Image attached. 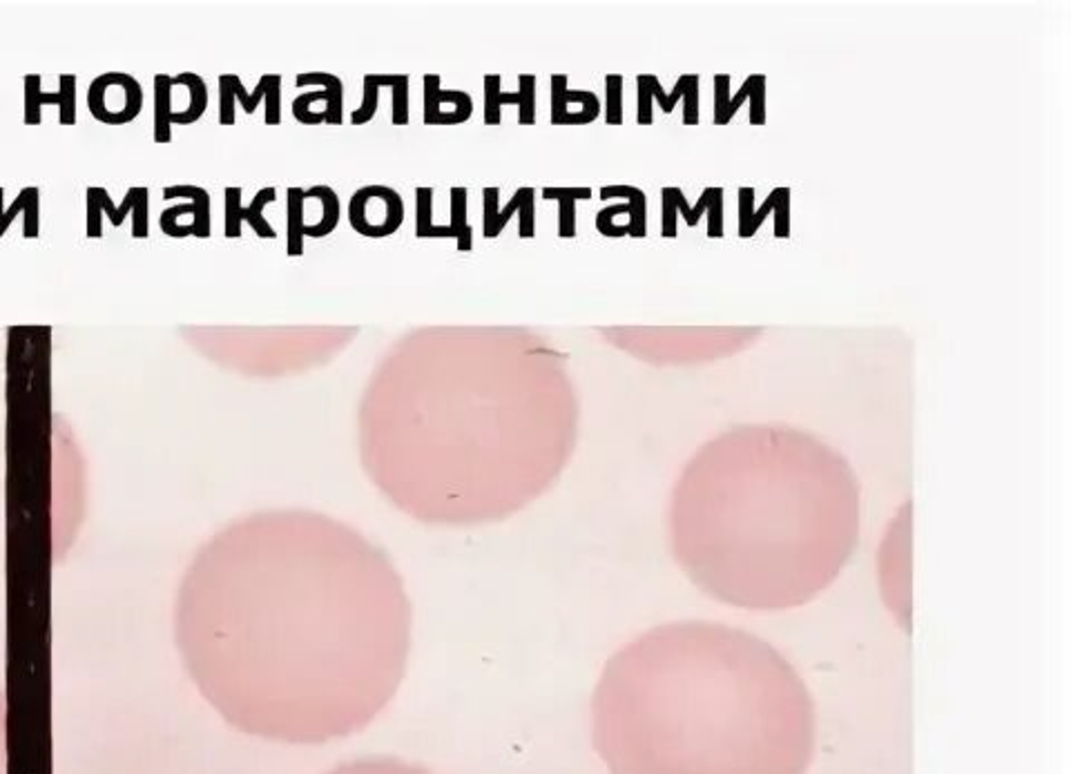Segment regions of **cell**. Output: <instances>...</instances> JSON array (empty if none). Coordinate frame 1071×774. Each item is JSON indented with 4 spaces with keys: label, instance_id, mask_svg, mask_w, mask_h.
Segmentation results:
<instances>
[{
    "label": "cell",
    "instance_id": "1",
    "mask_svg": "<svg viewBox=\"0 0 1071 774\" xmlns=\"http://www.w3.org/2000/svg\"><path fill=\"white\" fill-rule=\"evenodd\" d=\"M175 640L232 728L315 745L364 730L395 697L412 603L391 558L355 530L315 513H259L195 554Z\"/></svg>",
    "mask_w": 1071,
    "mask_h": 774
},
{
    "label": "cell",
    "instance_id": "2",
    "mask_svg": "<svg viewBox=\"0 0 1071 774\" xmlns=\"http://www.w3.org/2000/svg\"><path fill=\"white\" fill-rule=\"evenodd\" d=\"M592 730L610 774H807L818 719L807 683L770 642L684 620L607 661Z\"/></svg>",
    "mask_w": 1071,
    "mask_h": 774
},
{
    "label": "cell",
    "instance_id": "3",
    "mask_svg": "<svg viewBox=\"0 0 1071 774\" xmlns=\"http://www.w3.org/2000/svg\"><path fill=\"white\" fill-rule=\"evenodd\" d=\"M673 552L708 596L741 609H792L833 585L860 532L840 460L792 436L721 440L677 491Z\"/></svg>",
    "mask_w": 1071,
    "mask_h": 774
},
{
    "label": "cell",
    "instance_id": "4",
    "mask_svg": "<svg viewBox=\"0 0 1071 774\" xmlns=\"http://www.w3.org/2000/svg\"><path fill=\"white\" fill-rule=\"evenodd\" d=\"M87 221L85 232L90 239L103 237V215L114 228H121L125 217H132V237L146 239L150 234V190L146 186H132L123 201L116 206L103 186H92L85 192Z\"/></svg>",
    "mask_w": 1071,
    "mask_h": 774
},
{
    "label": "cell",
    "instance_id": "5",
    "mask_svg": "<svg viewBox=\"0 0 1071 774\" xmlns=\"http://www.w3.org/2000/svg\"><path fill=\"white\" fill-rule=\"evenodd\" d=\"M90 114L107 125H125L144 109V87L132 74L105 72L87 87Z\"/></svg>",
    "mask_w": 1071,
    "mask_h": 774
},
{
    "label": "cell",
    "instance_id": "6",
    "mask_svg": "<svg viewBox=\"0 0 1071 774\" xmlns=\"http://www.w3.org/2000/svg\"><path fill=\"white\" fill-rule=\"evenodd\" d=\"M349 221L362 237H391L405 221V201L388 186H364L351 197Z\"/></svg>",
    "mask_w": 1071,
    "mask_h": 774
},
{
    "label": "cell",
    "instance_id": "7",
    "mask_svg": "<svg viewBox=\"0 0 1071 774\" xmlns=\"http://www.w3.org/2000/svg\"><path fill=\"white\" fill-rule=\"evenodd\" d=\"M266 101V125L282 123V76L263 74L254 90L248 94L237 74L219 76V123L235 125V103H241L246 114H254L259 101Z\"/></svg>",
    "mask_w": 1071,
    "mask_h": 774
},
{
    "label": "cell",
    "instance_id": "8",
    "mask_svg": "<svg viewBox=\"0 0 1071 774\" xmlns=\"http://www.w3.org/2000/svg\"><path fill=\"white\" fill-rule=\"evenodd\" d=\"M164 199H188V203L170 206L162 212V232L173 239L210 237V195L201 186H166Z\"/></svg>",
    "mask_w": 1071,
    "mask_h": 774
},
{
    "label": "cell",
    "instance_id": "9",
    "mask_svg": "<svg viewBox=\"0 0 1071 774\" xmlns=\"http://www.w3.org/2000/svg\"><path fill=\"white\" fill-rule=\"evenodd\" d=\"M322 85L318 92H306L293 101V116L304 125H318L322 121L331 125H342L344 121V83L340 76L329 72H304L298 74L295 85Z\"/></svg>",
    "mask_w": 1071,
    "mask_h": 774
},
{
    "label": "cell",
    "instance_id": "10",
    "mask_svg": "<svg viewBox=\"0 0 1071 774\" xmlns=\"http://www.w3.org/2000/svg\"><path fill=\"white\" fill-rule=\"evenodd\" d=\"M627 199V203L607 206L596 215V228L605 237H645L647 234V197L636 186H603L601 199Z\"/></svg>",
    "mask_w": 1071,
    "mask_h": 774
},
{
    "label": "cell",
    "instance_id": "11",
    "mask_svg": "<svg viewBox=\"0 0 1071 774\" xmlns=\"http://www.w3.org/2000/svg\"><path fill=\"white\" fill-rule=\"evenodd\" d=\"M500 188L498 186H487L482 190V234L487 239H496L502 234L505 226L509 219L518 212V234L520 239H531L536 234V190L531 186H520L509 203L500 208Z\"/></svg>",
    "mask_w": 1071,
    "mask_h": 774
},
{
    "label": "cell",
    "instance_id": "12",
    "mask_svg": "<svg viewBox=\"0 0 1071 774\" xmlns=\"http://www.w3.org/2000/svg\"><path fill=\"white\" fill-rule=\"evenodd\" d=\"M278 199V190L273 186H268V188H261L248 208L241 206V188L237 186H228L223 190V234L228 239H237L241 237V223L248 221L250 228L261 237V239H275V228L266 221L263 217V208L268 203H275Z\"/></svg>",
    "mask_w": 1071,
    "mask_h": 774
},
{
    "label": "cell",
    "instance_id": "13",
    "mask_svg": "<svg viewBox=\"0 0 1071 774\" xmlns=\"http://www.w3.org/2000/svg\"><path fill=\"white\" fill-rule=\"evenodd\" d=\"M43 105L59 107V123L70 127L76 125V74L59 76V92H43L41 76H25V125H41Z\"/></svg>",
    "mask_w": 1071,
    "mask_h": 774
},
{
    "label": "cell",
    "instance_id": "14",
    "mask_svg": "<svg viewBox=\"0 0 1071 774\" xmlns=\"http://www.w3.org/2000/svg\"><path fill=\"white\" fill-rule=\"evenodd\" d=\"M500 76L487 74L485 76V125H500V107L505 103L518 105V123L533 125L536 123V76L520 74L518 76V92H502Z\"/></svg>",
    "mask_w": 1071,
    "mask_h": 774
},
{
    "label": "cell",
    "instance_id": "15",
    "mask_svg": "<svg viewBox=\"0 0 1071 774\" xmlns=\"http://www.w3.org/2000/svg\"><path fill=\"white\" fill-rule=\"evenodd\" d=\"M474 114V101L465 90H443L438 74L425 76V123L460 125Z\"/></svg>",
    "mask_w": 1071,
    "mask_h": 774
},
{
    "label": "cell",
    "instance_id": "16",
    "mask_svg": "<svg viewBox=\"0 0 1071 774\" xmlns=\"http://www.w3.org/2000/svg\"><path fill=\"white\" fill-rule=\"evenodd\" d=\"M601 114L599 96L590 90H570L565 74L552 76V123L588 125Z\"/></svg>",
    "mask_w": 1071,
    "mask_h": 774
},
{
    "label": "cell",
    "instance_id": "17",
    "mask_svg": "<svg viewBox=\"0 0 1071 774\" xmlns=\"http://www.w3.org/2000/svg\"><path fill=\"white\" fill-rule=\"evenodd\" d=\"M636 85H638V114H636V121L638 125H652V98H656L661 103V109L665 114H669L675 109V105L679 103V98H684L690 87L699 85V76L697 74H686L679 79V83L675 85L673 94H665L658 79L654 74H638L636 76Z\"/></svg>",
    "mask_w": 1071,
    "mask_h": 774
},
{
    "label": "cell",
    "instance_id": "18",
    "mask_svg": "<svg viewBox=\"0 0 1071 774\" xmlns=\"http://www.w3.org/2000/svg\"><path fill=\"white\" fill-rule=\"evenodd\" d=\"M3 197L6 188H0V237L10 230L19 215H23V237L37 239L41 234V190L37 186L23 188L10 208L3 206Z\"/></svg>",
    "mask_w": 1071,
    "mask_h": 774
},
{
    "label": "cell",
    "instance_id": "19",
    "mask_svg": "<svg viewBox=\"0 0 1071 774\" xmlns=\"http://www.w3.org/2000/svg\"><path fill=\"white\" fill-rule=\"evenodd\" d=\"M287 252L291 257H300L304 252V237L320 239V221H306L304 215V190L300 186H291L287 190Z\"/></svg>",
    "mask_w": 1071,
    "mask_h": 774
},
{
    "label": "cell",
    "instance_id": "20",
    "mask_svg": "<svg viewBox=\"0 0 1071 774\" xmlns=\"http://www.w3.org/2000/svg\"><path fill=\"white\" fill-rule=\"evenodd\" d=\"M543 197L559 203V234L563 239L576 237V203L581 199H592V188H585V186H548L543 190Z\"/></svg>",
    "mask_w": 1071,
    "mask_h": 774
},
{
    "label": "cell",
    "instance_id": "21",
    "mask_svg": "<svg viewBox=\"0 0 1071 774\" xmlns=\"http://www.w3.org/2000/svg\"><path fill=\"white\" fill-rule=\"evenodd\" d=\"M329 774H431V772L393 756H368V759L342 763Z\"/></svg>",
    "mask_w": 1071,
    "mask_h": 774
},
{
    "label": "cell",
    "instance_id": "22",
    "mask_svg": "<svg viewBox=\"0 0 1071 774\" xmlns=\"http://www.w3.org/2000/svg\"><path fill=\"white\" fill-rule=\"evenodd\" d=\"M175 81L181 83L188 90V105H186V109L181 107L179 112L170 114V123H179V125L197 123L206 114V107H208L206 81L195 72H181V74L175 76Z\"/></svg>",
    "mask_w": 1071,
    "mask_h": 774
},
{
    "label": "cell",
    "instance_id": "23",
    "mask_svg": "<svg viewBox=\"0 0 1071 774\" xmlns=\"http://www.w3.org/2000/svg\"><path fill=\"white\" fill-rule=\"evenodd\" d=\"M173 76H155V144L173 142Z\"/></svg>",
    "mask_w": 1071,
    "mask_h": 774
},
{
    "label": "cell",
    "instance_id": "24",
    "mask_svg": "<svg viewBox=\"0 0 1071 774\" xmlns=\"http://www.w3.org/2000/svg\"><path fill=\"white\" fill-rule=\"evenodd\" d=\"M405 79H407V74H366L364 76V101L355 112H351V123L353 125L368 123L377 114L379 87L393 90L397 83H402Z\"/></svg>",
    "mask_w": 1071,
    "mask_h": 774
},
{
    "label": "cell",
    "instance_id": "25",
    "mask_svg": "<svg viewBox=\"0 0 1071 774\" xmlns=\"http://www.w3.org/2000/svg\"><path fill=\"white\" fill-rule=\"evenodd\" d=\"M416 234L418 239H456L449 226L434 223V188H416Z\"/></svg>",
    "mask_w": 1071,
    "mask_h": 774
},
{
    "label": "cell",
    "instance_id": "26",
    "mask_svg": "<svg viewBox=\"0 0 1071 774\" xmlns=\"http://www.w3.org/2000/svg\"><path fill=\"white\" fill-rule=\"evenodd\" d=\"M304 199H315L318 206H320V239L322 237H329L337 223H340V215H342V208H340V197L337 192L331 188V186H313L309 190H304Z\"/></svg>",
    "mask_w": 1071,
    "mask_h": 774
},
{
    "label": "cell",
    "instance_id": "27",
    "mask_svg": "<svg viewBox=\"0 0 1071 774\" xmlns=\"http://www.w3.org/2000/svg\"><path fill=\"white\" fill-rule=\"evenodd\" d=\"M451 197V223L449 228L456 232V243L460 252H469L474 248V230L467 221V203H469V190L462 186H454L449 190Z\"/></svg>",
    "mask_w": 1071,
    "mask_h": 774
},
{
    "label": "cell",
    "instance_id": "28",
    "mask_svg": "<svg viewBox=\"0 0 1071 774\" xmlns=\"http://www.w3.org/2000/svg\"><path fill=\"white\" fill-rule=\"evenodd\" d=\"M605 123L621 125L623 123V76L607 74L605 76Z\"/></svg>",
    "mask_w": 1071,
    "mask_h": 774
},
{
    "label": "cell",
    "instance_id": "29",
    "mask_svg": "<svg viewBox=\"0 0 1071 774\" xmlns=\"http://www.w3.org/2000/svg\"><path fill=\"white\" fill-rule=\"evenodd\" d=\"M783 190H786V186H779V188H774V190H772V192H770V195L766 197V201L761 203V208H759V210H752V215H750V219H748V223H746V226H744V228L739 230V234H741L744 239H748V237H752V234H755V232H757V230L761 228V223L766 221V217H768V215H770V212L774 210V206H777V201H779V197L783 195Z\"/></svg>",
    "mask_w": 1071,
    "mask_h": 774
},
{
    "label": "cell",
    "instance_id": "30",
    "mask_svg": "<svg viewBox=\"0 0 1071 774\" xmlns=\"http://www.w3.org/2000/svg\"><path fill=\"white\" fill-rule=\"evenodd\" d=\"M708 237L719 239L724 237V190L715 188L708 201Z\"/></svg>",
    "mask_w": 1071,
    "mask_h": 774
},
{
    "label": "cell",
    "instance_id": "31",
    "mask_svg": "<svg viewBox=\"0 0 1071 774\" xmlns=\"http://www.w3.org/2000/svg\"><path fill=\"white\" fill-rule=\"evenodd\" d=\"M661 199H663V226H661V232L663 237H677V206H675V199H673V186H667L661 190Z\"/></svg>",
    "mask_w": 1071,
    "mask_h": 774
},
{
    "label": "cell",
    "instance_id": "32",
    "mask_svg": "<svg viewBox=\"0 0 1071 774\" xmlns=\"http://www.w3.org/2000/svg\"><path fill=\"white\" fill-rule=\"evenodd\" d=\"M715 123L717 125H726L724 123V116H726V109L730 105V76L728 74H719L715 76Z\"/></svg>",
    "mask_w": 1071,
    "mask_h": 774
},
{
    "label": "cell",
    "instance_id": "33",
    "mask_svg": "<svg viewBox=\"0 0 1071 774\" xmlns=\"http://www.w3.org/2000/svg\"><path fill=\"white\" fill-rule=\"evenodd\" d=\"M766 121V76L757 74L752 94H750V123L761 125Z\"/></svg>",
    "mask_w": 1071,
    "mask_h": 774
},
{
    "label": "cell",
    "instance_id": "34",
    "mask_svg": "<svg viewBox=\"0 0 1071 774\" xmlns=\"http://www.w3.org/2000/svg\"><path fill=\"white\" fill-rule=\"evenodd\" d=\"M772 215H774V237L779 239L788 237L790 234V190L788 188L779 197Z\"/></svg>",
    "mask_w": 1071,
    "mask_h": 774
},
{
    "label": "cell",
    "instance_id": "35",
    "mask_svg": "<svg viewBox=\"0 0 1071 774\" xmlns=\"http://www.w3.org/2000/svg\"><path fill=\"white\" fill-rule=\"evenodd\" d=\"M8 730V699L0 690V774L8 772V747H6V732Z\"/></svg>",
    "mask_w": 1071,
    "mask_h": 774
},
{
    "label": "cell",
    "instance_id": "36",
    "mask_svg": "<svg viewBox=\"0 0 1071 774\" xmlns=\"http://www.w3.org/2000/svg\"><path fill=\"white\" fill-rule=\"evenodd\" d=\"M755 81H757V74L748 76V79H746V83L741 85V90H739V92H737V94L730 98V105H728L726 116H724V123H728V121H730V118L737 114V109H739V107H741V105H744V103L750 98L752 87H755Z\"/></svg>",
    "mask_w": 1071,
    "mask_h": 774
},
{
    "label": "cell",
    "instance_id": "37",
    "mask_svg": "<svg viewBox=\"0 0 1071 774\" xmlns=\"http://www.w3.org/2000/svg\"><path fill=\"white\" fill-rule=\"evenodd\" d=\"M752 201H755V190L752 188H741L739 190V230L748 223V219H750V215L755 210Z\"/></svg>",
    "mask_w": 1071,
    "mask_h": 774
}]
</instances>
